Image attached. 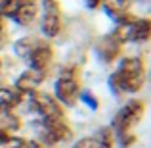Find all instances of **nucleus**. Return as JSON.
Instances as JSON below:
<instances>
[{"instance_id":"obj_1","label":"nucleus","mask_w":151,"mask_h":148,"mask_svg":"<svg viewBox=\"0 0 151 148\" xmlns=\"http://www.w3.org/2000/svg\"><path fill=\"white\" fill-rule=\"evenodd\" d=\"M144 83V67L142 62L136 58L122 60L119 71L111 77V87L115 90H126V93H136Z\"/></svg>"},{"instance_id":"obj_2","label":"nucleus","mask_w":151,"mask_h":148,"mask_svg":"<svg viewBox=\"0 0 151 148\" xmlns=\"http://www.w3.org/2000/svg\"><path fill=\"white\" fill-rule=\"evenodd\" d=\"M55 90H58V96L63 104L67 106H75L78 96V83L75 79L73 71H65V73L59 77V81L55 83Z\"/></svg>"},{"instance_id":"obj_3","label":"nucleus","mask_w":151,"mask_h":148,"mask_svg":"<svg viewBox=\"0 0 151 148\" xmlns=\"http://www.w3.org/2000/svg\"><path fill=\"white\" fill-rule=\"evenodd\" d=\"M122 42L124 41H147L149 39V21L147 19H138V21L122 23L119 31H115Z\"/></svg>"},{"instance_id":"obj_4","label":"nucleus","mask_w":151,"mask_h":148,"mask_svg":"<svg viewBox=\"0 0 151 148\" xmlns=\"http://www.w3.org/2000/svg\"><path fill=\"white\" fill-rule=\"evenodd\" d=\"M142 112H144V106H142L140 102H128L117 114V117H115V127H117V131L121 133V137L128 131L130 125H134V123L140 119Z\"/></svg>"},{"instance_id":"obj_5","label":"nucleus","mask_w":151,"mask_h":148,"mask_svg":"<svg viewBox=\"0 0 151 148\" xmlns=\"http://www.w3.org/2000/svg\"><path fill=\"white\" fill-rule=\"evenodd\" d=\"M35 108L38 110V114L46 119V121H55V119H61V110L59 106L55 104V100L50 96V94L44 93H37L33 96Z\"/></svg>"},{"instance_id":"obj_6","label":"nucleus","mask_w":151,"mask_h":148,"mask_svg":"<svg viewBox=\"0 0 151 148\" xmlns=\"http://www.w3.org/2000/svg\"><path fill=\"white\" fill-rule=\"evenodd\" d=\"M46 14L42 19V33L46 37H55L61 27V17H59V8L54 0H46Z\"/></svg>"},{"instance_id":"obj_7","label":"nucleus","mask_w":151,"mask_h":148,"mask_svg":"<svg viewBox=\"0 0 151 148\" xmlns=\"http://www.w3.org/2000/svg\"><path fill=\"white\" fill-rule=\"evenodd\" d=\"M71 137V131L61 119L55 121H44V139L48 142H59V141H67Z\"/></svg>"},{"instance_id":"obj_8","label":"nucleus","mask_w":151,"mask_h":148,"mask_svg":"<svg viewBox=\"0 0 151 148\" xmlns=\"http://www.w3.org/2000/svg\"><path fill=\"white\" fill-rule=\"evenodd\" d=\"M121 44H122V41L119 39V35L113 33V35L105 37V39L100 42V46H98V52H100V56L105 60V62H111V60H113L115 56L121 52Z\"/></svg>"},{"instance_id":"obj_9","label":"nucleus","mask_w":151,"mask_h":148,"mask_svg":"<svg viewBox=\"0 0 151 148\" xmlns=\"http://www.w3.org/2000/svg\"><path fill=\"white\" fill-rule=\"evenodd\" d=\"M29 58H31L33 69L35 71H42L52 62V50H50V46H46V44H38V46L33 48V52L29 54Z\"/></svg>"},{"instance_id":"obj_10","label":"nucleus","mask_w":151,"mask_h":148,"mask_svg":"<svg viewBox=\"0 0 151 148\" xmlns=\"http://www.w3.org/2000/svg\"><path fill=\"white\" fill-rule=\"evenodd\" d=\"M42 83V75L40 71H25V73L21 75V77L17 79V83H15V87H17L19 93H31V90H35L38 85Z\"/></svg>"},{"instance_id":"obj_11","label":"nucleus","mask_w":151,"mask_h":148,"mask_svg":"<svg viewBox=\"0 0 151 148\" xmlns=\"http://www.w3.org/2000/svg\"><path fill=\"white\" fill-rule=\"evenodd\" d=\"M75 148H111V137H109L107 131H100V133L94 135V137L78 141Z\"/></svg>"},{"instance_id":"obj_12","label":"nucleus","mask_w":151,"mask_h":148,"mask_svg":"<svg viewBox=\"0 0 151 148\" xmlns=\"http://www.w3.org/2000/svg\"><path fill=\"white\" fill-rule=\"evenodd\" d=\"M12 15H14V19L17 23H21V25H29V23H33L35 15H37V6H35V4L21 2V4H19V8Z\"/></svg>"},{"instance_id":"obj_13","label":"nucleus","mask_w":151,"mask_h":148,"mask_svg":"<svg viewBox=\"0 0 151 148\" xmlns=\"http://www.w3.org/2000/svg\"><path fill=\"white\" fill-rule=\"evenodd\" d=\"M103 4H105V10L107 14L111 15V17H122V14L126 12V8H128L130 0H103Z\"/></svg>"},{"instance_id":"obj_14","label":"nucleus","mask_w":151,"mask_h":148,"mask_svg":"<svg viewBox=\"0 0 151 148\" xmlns=\"http://www.w3.org/2000/svg\"><path fill=\"white\" fill-rule=\"evenodd\" d=\"M19 102V93H14L10 89H0V114L8 112Z\"/></svg>"},{"instance_id":"obj_15","label":"nucleus","mask_w":151,"mask_h":148,"mask_svg":"<svg viewBox=\"0 0 151 148\" xmlns=\"http://www.w3.org/2000/svg\"><path fill=\"white\" fill-rule=\"evenodd\" d=\"M21 0H0V12L2 14H14L19 8Z\"/></svg>"},{"instance_id":"obj_16","label":"nucleus","mask_w":151,"mask_h":148,"mask_svg":"<svg viewBox=\"0 0 151 148\" xmlns=\"http://www.w3.org/2000/svg\"><path fill=\"white\" fill-rule=\"evenodd\" d=\"M86 2H88V6H90V8H96L98 4H100V0H86Z\"/></svg>"},{"instance_id":"obj_17","label":"nucleus","mask_w":151,"mask_h":148,"mask_svg":"<svg viewBox=\"0 0 151 148\" xmlns=\"http://www.w3.org/2000/svg\"><path fill=\"white\" fill-rule=\"evenodd\" d=\"M27 148H42V146H40V144H37V142H31V144L27 146Z\"/></svg>"},{"instance_id":"obj_18","label":"nucleus","mask_w":151,"mask_h":148,"mask_svg":"<svg viewBox=\"0 0 151 148\" xmlns=\"http://www.w3.org/2000/svg\"><path fill=\"white\" fill-rule=\"evenodd\" d=\"M2 31H4V21H2V15H0V35H2Z\"/></svg>"},{"instance_id":"obj_19","label":"nucleus","mask_w":151,"mask_h":148,"mask_svg":"<svg viewBox=\"0 0 151 148\" xmlns=\"http://www.w3.org/2000/svg\"><path fill=\"white\" fill-rule=\"evenodd\" d=\"M0 67H2V66H0Z\"/></svg>"}]
</instances>
